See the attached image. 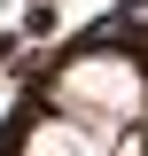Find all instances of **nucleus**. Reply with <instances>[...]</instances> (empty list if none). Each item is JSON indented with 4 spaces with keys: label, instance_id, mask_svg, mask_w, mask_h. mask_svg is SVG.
Instances as JSON below:
<instances>
[{
    "label": "nucleus",
    "instance_id": "nucleus-1",
    "mask_svg": "<svg viewBox=\"0 0 148 156\" xmlns=\"http://www.w3.org/2000/svg\"><path fill=\"white\" fill-rule=\"evenodd\" d=\"M55 101L117 140V125H132V117L148 109V70L125 55V47H109V39H86V47L55 70Z\"/></svg>",
    "mask_w": 148,
    "mask_h": 156
},
{
    "label": "nucleus",
    "instance_id": "nucleus-2",
    "mask_svg": "<svg viewBox=\"0 0 148 156\" xmlns=\"http://www.w3.org/2000/svg\"><path fill=\"white\" fill-rule=\"evenodd\" d=\"M8 156H109V133L86 125V117H70V109H47V117H23L16 125Z\"/></svg>",
    "mask_w": 148,
    "mask_h": 156
}]
</instances>
